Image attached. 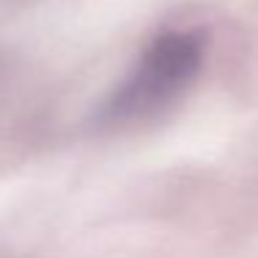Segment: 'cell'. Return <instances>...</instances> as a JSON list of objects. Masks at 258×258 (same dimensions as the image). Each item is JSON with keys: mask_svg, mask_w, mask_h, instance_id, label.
I'll list each match as a JSON object with an SVG mask.
<instances>
[{"mask_svg": "<svg viewBox=\"0 0 258 258\" xmlns=\"http://www.w3.org/2000/svg\"><path fill=\"white\" fill-rule=\"evenodd\" d=\"M206 58L200 31H169L147 45L125 81L106 97L97 111L100 125H134L169 108L191 84Z\"/></svg>", "mask_w": 258, "mask_h": 258, "instance_id": "1", "label": "cell"}]
</instances>
